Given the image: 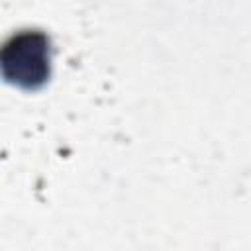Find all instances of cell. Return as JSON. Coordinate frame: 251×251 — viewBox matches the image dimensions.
<instances>
[{
  "label": "cell",
  "mask_w": 251,
  "mask_h": 251,
  "mask_svg": "<svg viewBox=\"0 0 251 251\" xmlns=\"http://www.w3.org/2000/svg\"><path fill=\"white\" fill-rule=\"evenodd\" d=\"M4 75L24 86L37 88L45 82L49 75V55H47V39L43 33L24 31L12 41L6 43L2 53Z\"/></svg>",
  "instance_id": "obj_1"
}]
</instances>
